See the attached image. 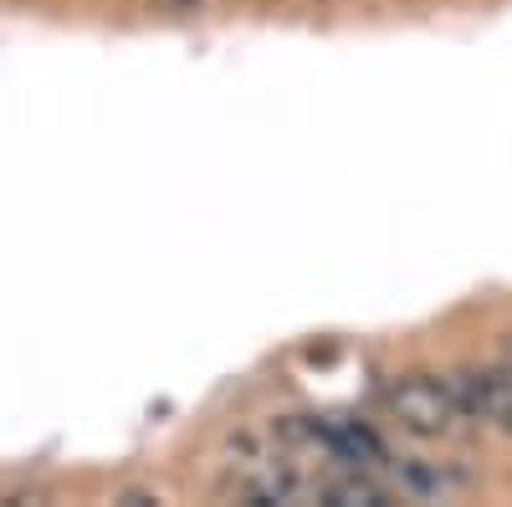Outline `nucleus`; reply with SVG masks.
Masks as SVG:
<instances>
[{
    "instance_id": "obj_1",
    "label": "nucleus",
    "mask_w": 512,
    "mask_h": 507,
    "mask_svg": "<svg viewBox=\"0 0 512 507\" xmlns=\"http://www.w3.org/2000/svg\"><path fill=\"white\" fill-rule=\"evenodd\" d=\"M384 405H390V415L400 420L410 436H446L461 420L451 385H441V379H431V374L395 379V385L384 390Z\"/></svg>"
},
{
    "instance_id": "obj_3",
    "label": "nucleus",
    "mask_w": 512,
    "mask_h": 507,
    "mask_svg": "<svg viewBox=\"0 0 512 507\" xmlns=\"http://www.w3.org/2000/svg\"><path fill=\"white\" fill-rule=\"evenodd\" d=\"M175 6H180V11H195V6H200V0H175Z\"/></svg>"
},
{
    "instance_id": "obj_2",
    "label": "nucleus",
    "mask_w": 512,
    "mask_h": 507,
    "mask_svg": "<svg viewBox=\"0 0 512 507\" xmlns=\"http://www.w3.org/2000/svg\"><path fill=\"white\" fill-rule=\"evenodd\" d=\"M487 420L507 431L512 441V374H492V400H487Z\"/></svg>"
}]
</instances>
